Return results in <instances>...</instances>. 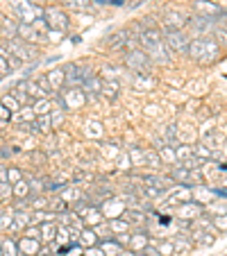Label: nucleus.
Returning a JSON list of instances; mask_svg holds the SVG:
<instances>
[{"mask_svg": "<svg viewBox=\"0 0 227 256\" xmlns=\"http://www.w3.org/2000/svg\"><path fill=\"white\" fill-rule=\"evenodd\" d=\"M12 118H14V113H12L10 109L5 107V104L0 102V125H7V123H12Z\"/></svg>", "mask_w": 227, "mask_h": 256, "instance_id": "52", "label": "nucleus"}, {"mask_svg": "<svg viewBox=\"0 0 227 256\" xmlns=\"http://www.w3.org/2000/svg\"><path fill=\"white\" fill-rule=\"evenodd\" d=\"M125 209H128V202H125L120 195H116V197H109V200H104L102 204H100V211H102V216H104V220H114V218H120L125 213Z\"/></svg>", "mask_w": 227, "mask_h": 256, "instance_id": "14", "label": "nucleus"}, {"mask_svg": "<svg viewBox=\"0 0 227 256\" xmlns=\"http://www.w3.org/2000/svg\"><path fill=\"white\" fill-rule=\"evenodd\" d=\"M222 54H225V50H222L212 36H200V39H191L186 57L200 66H212L222 59Z\"/></svg>", "mask_w": 227, "mask_h": 256, "instance_id": "2", "label": "nucleus"}, {"mask_svg": "<svg viewBox=\"0 0 227 256\" xmlns=\"http://www.w3.org/2000/svg\"><path fill=\"white\" fill-rule=\"evenodd\" d=\"M130 41H132L130 30H118V32H114V34L107 39V48L109 50H125Z\"/></svg>", "mask_w": 227, "mask_h": 256, "instance_id": "21", "label": "nucleus"}, {"mask_svg": "<svg viewBox=\"0 0 227 256\" xmlns=\"http://www.w3.org/2000/svg\"><path fill=\"white\" fill-rule=\"evenodd\" d=\"M212 39L216 41L222 50H227V23L225 20L216 18V27H214V32H212Z\"/></svg>", "mask_w": 227, "mask_h": 256, "instance_id": "28", "label": "nucleus"}, {"mask_svg": "<svg viewBox=\"0 0 227 256\" xmlns=\"http://www.w3.org/2000/svg\"><path fill=\"white\" fill-rule=\"evenodd\" d=\"M94 5V0H66V7H70L73 11H91Z\"/></svg>", "mask_w": 227, "mask_h": 256, "instance_id": "42", "label": "nucleus"}, {"mask_svg": "<svg viewBox=\"0 0 227 256\" xmlns=\"http://www.w3.org/2000/svg\"><path fill=\"white\" fill-rule=\"evenodd\" d=\"M12 9H14L18 23L25 25H32L39 18H44V9L39 5H34V2H30V0H12Z\"/></svg>", "mask_w": 227, "mask_h": 256, "instance_id": "5", "label": "nucleus"}, {"mask_svg": "<svg viewBox=\"0 0 227 256\" xmlns=\"http://www.w3.org/2000/svg\"><path fill=\"white\" fill-rule=\"evenodd\" d=\"M173 150H175V157H178V163L193 157V145H175Z\"/></svg>", "mask_w": 227, "mask_h": 256, "instance_id": "47", "label": "nucleus"}, {"mask_svg": "<svg viewBox=\"0 0 227 256\" xmlns=\"http://www.w3.org/2000/svg\"><path fill=\"white\" fill-rule=\"evenodd\" d=\"M116 256H136V254H134L132 250H128V247H125V250L120 252V254H116Z\"/></svg>", "mask_w": 227, "mask_h": 256, "instance_id": "60", "label": "nucleus"}, {"mask_svg": "<svg viewBox=\"0 0 227 256\" xmlns=\"http://www.w3.org/2000/svg\"><path fill=\"white\" fill-rule=\"evenodd\" d=\"M18 36V20L2 18V41H10Z\"/></svg>", "mask_w": 227, "mask_h": 256, "instance_id": "34", "label": "nucleus"}, {"mask_svg": "<svg viewBox=\"0 0 227 256\" xmlns=\"http://www.w3.org/2000/svg\"><path fill=\"white\" fill-rule=\"evenodd\" d=\"M102 82H104V79L100 77V75H96V73H91V75H86V77H84V82H82V91L86 93V102H89V100H96V98L100 95Z\"/></svg>", "mask_w": 227, "mask_h": 256, "instance_id": "16", "label": "nucleus"}, {"mask_svg": "<svg viewBox=\"0 0 227 256\" xmlns=\"http://www.w3.org/2000/svg\"><path fill=\"white\" fill-rule=\"evenodd\" d=\"M164 34V43L168 45L170 54H186L188 45H191V34L186 30H162Z\"/></svg>", "mask_w": 227, "mask_h": 256, "instance_id": "4", "label": "nucleus"}, {"mask_svg": "<svg viewBox=\"0 0 227 256\" xmlns=\"http://www.w3.org/2000/svg\"><path fill=\"white\" fill-rule=\"evenodd\" d=\"M10 93L14 95L16 100H18V104H20V107H25V104H30V102H32V98H30V95H28V91H25V77L16 82V86L10 91Z\"/></svg>", "mask_w": 227, "mask_h": 256, "instance_id": "32", "label": "nucleus"}, {"mask_svg": "<svg viewBox=\"0 0 227 256\" xmlns=\"http://www.w3.org/2000/svg\"><path fill=\"white\" fill-rule=\"evenodd\" d=\"M48 211H52L54 216H60V213L68 211V204H66L60 195H54V197H50L48 200Z\"/></svg>", "mask_w": 227, "mask_h": 256, "instance_id": "41", "label": "nucleus"}, {"mask_svg": "<svg viewBox=\"0 0 227 256\" xmlns=\"http://www.w3.org/2000/svg\"><path fill=\"white\" fill-rule=\"evenodd\" d=\"M32 111L36 113V116H46V113L52 111V100L50 98H39L32 102Z\"/></svg>", "mask_w": 227, "mask_h": 256, "instance_id": "39", "label": "nucleus"}, {"mask_svg": "<svg viewBox=\"0 0 227 256\" xmlns=\"http://www.w3.org/2000/svg\"><path fill=\"white\" fill-rule=\"evenodd\" d=\"M188 16L182 14L180 9H168L162 14V25L159 30H186Z\"/></svg>", "mask_w": 227, "mask_h": 256, "instance_id": "12", "label": "nucleus"}, {"mask_svg": "<svg viewBox=\"0 0 227 256\" xmlns=\"http://www.w3.org/2000/svg\"><path fill=\"white\" fill-rule=\"evenodd\" d=\"M162 157H159L157 150L152 148H146V163L144 168H148V170H152V173H162Z\"/></svg>", "mask_w": 227, "mask_h": 256, "instance_id": "27", "label": "nucleus"}, {"mask_svg": "<svg viewBox=\"0 0 227 256\" xmlns=\"http://www.w3.org/2000/svg\"><path fill=\"white\" fill-rule=\"evenodd\" d=\"M62 36H64L62 32H54V30H50V27L46 30V41H54V43H57V41H62Z\"/></svg>", "mask_w": 227, "mask_h": 256, "instance_id": "54", "label": "nucleus"}, {"mask_svg": "<svg viewBox=\"0 0 227 256\" xmlns=\"http://www.w3.org/2000/svg\"><path fill=\"white\" fill-rule=\"evenodd\" d=\"M159 157H162V163H168V166H175L178 163V157H175V150L170 145H164V148L157 150Z\"/></svg>", "mask_w": 227, "mask_h": 256, "instance_id": "43", "label": "nucleus"}, {"mask_svg": "<svg viewBox=\"0 0 227 256\" xmlns=\"http://www.w3.org/2000/svg\"><path fill=\"white\" fill-rule=\"evenodd\" d=\"M16 39L25 41V43H34V45H36V41H44L46 36L41 34L39 30H36L34 25H25V23H18V36H16Z\"/></svg>", "mask_w": 227, "mask_h": 256, "instance_id": "20", "label": "nucleus"}, {"mask_svg": "<svg viewBox=\"0 0 227 256\" xmlns=\"http://www.w3.org/2000/svg\"><path fill=\"white\" fill-rule=\"evenodd\" d=\"M141 254H144V256H162V254H159V252H157V247L152 245V243H150V245L146 247V250L141 252Z\"/></svg>", "mask_w": 227, "mask_h": 256, "instance_id": "56", "label": "nucleus"}, {"mask_svg": "<svg viewBox=\"0 0 227 256\" xmlns=\"http://www.w3.org/2000/svg\"><path fill=\"white\" fill-rule=\"evenodd\" d=\"M109 232H112V236H120V234L132 232V227H130L123 218H114V220H109Z\"/></svg>", "mask_w": 227, "mask_h": 256, "instance_id": "37", "label": "nucleus"}, {"mask_svg": "<svg viewBox=\"0 0 227 256\" xmlns=\"http://www.w3.org/2000/svg\"><path fill=\"white\" fill-rule=\"evenodd\" d=\"M41 243L44 245H50L57 238V222H41Z\"/></svg>", "mask_w": 227, "mask_h": 256, "instance_id": "30", "label": "nucleus"}, {"mask_svg": "<svg viewBox=\"0 0 227 256\" xmlns=\"http://www.w3.org/2000/svg\"><path fill=\"white\" fill-rule=\"evenodd\" d=\"M46 77H48V84H50V89H52V93H60V91L66 86V77H64V70L62 68L48 70Z\"/></svg>", "mask_w": 227, "mask_h": 256, "instance_id": "25", "label": "nucleus"}, {"mask_svg": "<svg viewBox=\"0 0 227 256\" xmlns=\"http://www.w3.org/2000/svg\"><path fill=\"white\" fill-rule=\"evenodd\" d=\"M212 229L214 234H227V213H218V216H212Z\"/></svg>", "mask_w": 227, "mask_h": 256, "instance_id": "40", "label": "nucleus"}, {"mask_svg": "<svg viewBox=\"0 0 227 256\" xmlns=\"http://www.w3.org/2000/svg\"><path fill=\"white\" fill-rule=\"evenodd\" d=\"M0 73H2V75L12 73V70H10V64H7V59H5V57H0Z\"/></svg>", "mask_w": 227, "mask_h": 256, "instance_id": "58", "label": "nucleus"}, {"mask_svg": "<svg viewBox=\"0 0 227 256\" xmlns=\"http://www.w3.org/2000/svg\"><path fill=\"white\" fill-rule=\"evenodd\" d=\"M96 5H116V7H120L123 5V0H94Z\"/></svg>", "mask_w": 227, "mask_h": 256, "instance_id": "57", "label": "nucleus"}, {"mask_svg": "<svg viewBox=\"0 0 227 256\" xmlns=\"http://www.w3.org/2000/svg\"><path fill=\"white\" fill-rule=\"evenodd\" d=\"M214 27H216V18H200V16H188L186 32L191 39H200V36H212Z\"/></svg>", "mask_w": 227, "mask_h": 256, "instance_id": "8", "label": "nucleus"}, {"mask_svg": "<svg viewBox=\"0 0 227 256\" xmlns=\"http://www.w3.org/2000/svg\"><path fill=\"white\" fill-rule=\"evenodd\" d=\"M116 168H118V170H128V173L132 170V161H130L128 150H123V152L116 157Z\"/></svg>", "mask_w": 227, "mask_h": 256, "instance_id": "48", "label": "nucleus"}, {"mask_svg": "<svg viewBox=\"0 0 227 256\" xmlns=\"http://www.w3.org/2000/svg\"><path fill=\"white\" fill-rule=\"evenodd\" d=\"M84 129H86V136L91 138H102V125L98 123V120H89V123L84 125Z\"/></svg>", "mask_w": 227, "mask_h": 256, "instance_id": "45", "label": "nucleus"}, {"mask_svg": "<svg viewBox=\"0 0 227 256\" xmlns=\"http://www.w3.org/2000/svg\"><path fill=\"white\" fill-rule=\"evenodd\" d=\"M34 82L39 84V89L44 91V93L48 95V98H52V89H50V84H48V77H46V73H44V75H36Z\"/></svg>", "mask_w": 227, "mask_h": 256, "instance_id": "50", "label": "nucleus"}, {"mask_svg": "<svg viewBox=\"0 0 227 256\" xmlns=\"http://www.w3.org/2000/svg\"><path fill=\"white\" fill-rule=\"evenodd\" d=\"M84 195H86V193H84L80 186H75V184H68V186H66L64 191L60 193V197H62V200H64L66 204H68V209L73 207L75 202H80V200H82Z\"/></svg>", "mask_w": 227, "mask_h": 256, "instance_id": "23", "label": "nucleus"}, {"mask_svg": "<svg viewBox=\"0 0 227 256\" xmlns=\"http://www.w3.org/2000/svg\"><path fill=\"white\" fill-rule=\"evenodd\" d=\"M157 86V79L152 73H134L132 75V89L134 91H152Z\"/></svg>", "mask_w": 227, "mask_h": 256, "instance_id": "19", "label": "nucleus"}, {"mask_svg": "<svg viewBox=\"0 0 227 256\" xmlns=\"http://www.w3.org/2000/svg\"><path fill=\"white\" fill-rule=\"evenodd\" d=\"M148 245H150L148 229H132V232H130V245H128V250H132L134 254H138V252H144Z\"/></svg>", "mask_w": 227, "mask_h": 256, "instance_id": "15", "label": "nucleus"}, {"mask_svg": "<svg viewBox=\"0 0 227 256\" xmlns=\"http://www.w3.org/2000/svg\"><path fill=\"white\" fill-rule=\"evenodd\" d=\"M20 179H25V173L18 166H7V184H18Z\"/></svg>", "mask_w": 227, "mask_h": 256, "instance_id": "46", "label": "nucleus"}, {"mask_svg": "<svg viewBox=\"0 0 227 256\" xmlns=\"http://www.w3.org/2000/svg\"><path fill=\"white\" fill-rule=\"evenodd\" d=\"M78 245H82L84 250H89V247H98L100 238H98V234H96V229H91V227H82Z\"/></svg>", "mask_w": 227, "mask_h": 256, "instance_id": "26", "label": "nucleus"}, {"mask_svg": "<svg viewBox=\"0 0 227 256\" xmlns=\"http://www.w3.org/2000/svg\"><path fill=\"white\" fill-rule=\"evenodd\" d=\"M0 182H7V166L0 163Z\"/></svg>", "mask_w": 227, "mask_h": 256, "instance_id": "59", "label": "nucleus"}, {"mask_svg": "<svg viewBox=\"0 0 227 256\" xmlns=\"http://www.w3.org/2000/svg\"><path fill=\"white\" fill-rule=\"evenodd\" d=\"M98 247L104 252V256H116V254H120V252L125 250V247L118 245V243L114 241V238H104V241H100Z\"/></svg>", "mask_w": 227, "mask_h": 256, "instance_id": "36", "label": "nucleus"}, {"mask_svg": "<svg viewBox=\"0 0 227 256\" xmlns=\"http://www.w3.org/2000/svg\"><path fill=\"white\" fill-rule=\"evenodd\" d=\"M136 43H138V48L152 59L154 66H170L173 64V54H170L168 45L164 43V34L159 27H154V30H144V34L136 39Z\"/></svg>", "mask_w": 227, "mask_h": 256, "instance_id": "1", "label": "nucleus"}, {"mask_svg": "<svg viewBox=\"0 0 227 256\" xmlns=\"http://www.w3.org/2000/svg\"><path fill=\"white\" fill-rule=\"evenodd\" d=\"M125 66H128L132 73H152V68H154V64H152V59H150L148 54L144 52V50L138 48H132V50H125Z\"/></svg>", "mask_w": 227, "mask_h": 256, "instance_id": "6", "label": "nucleus"}, {"mask_svg": "<svg viewBox=\"0 0 227 256\" xmlns=\"http://www.w3.org/2000/svg\"><path fill=\"white\" fill-rule=\"evenodd\" d=\"M80 220H82L84 227H91V229H96L98 225H102V222H104V216H102V211H100V207H89L86 211H84V216L80 218Z\"/></svg>", "mask_w": 227, "mask_h": 256, "instance_id": "22", "label": "nucleus"}, {"mask_svg": "<svg viewBox=\"0 0 227 256\" xmlns=\"http://www.w3.org/2000/svg\"><path fill=\"white\" fill-rule=\"evenodd\" d=\"M0 77H2V75H0Z\"/></svg>", "mask_w": 227, "mask_h": 256, "instance_id": "62", "label": "nucleus"}, {"mask_svg": "<svg viewBox=\"0 0 227 256\" xmlns=\"http://www.w3.org/2000/svg\"><path fill=\"white\" fill-rule=\"evenodd\" d=\"M12 197L14 200H28L30 197V184H28V179H20L18 184H12Z\"/></svg>", "mask_w": 227, "mask_h": 256, "instance_id": "35", "label": "nucleus"}, {"mask_svg": "<svg viewBox=\"0 0 227 256\" xmlns=\"http://www.w3.org/2000/svg\"><path fill=\"white\" fill-rule=\"evenodd\" d=\"M0 256H18V245H16V238L5 236L0 241Z\"/></svg>", "mask_w": 227, "mask_h": 256, "instance_id": "33", "label": "nucleus"}, {"mask_svg": "<svg viewBox=\"0 0 227 256\" xmlns=\"http://www.w3.org/2000/svg\"><path fill=\"white\" fill-rule=\"evenodd\" d=\"M12 197V184L0 182V200H10Z\"/></svg>", "mask_w": 227, "mask_h": 256, "instance_id": "53", "label": "nucleus"}, {"mask_svg": "<svg viewBox=\"0 0 227 256\" xmlns=\"http://www.w3.org/2000/svg\"><path fill=\"white\" fill-rule=\"evenodd\" d=\"M128 154H130V161H132V168H144V163H146V148H141V145H130Z\"/></svg>", "mask_w": 227, "mask_h": 256, "instance_id": "31", "label": "nucleus"}, {"mask_svg": "<svg viewBox=\"0 0 227 256\" xmlns=\"http://www.w3.org/2000/svg\"><path fill=\"white\" fill-rule=\"evenodd\" d=\"M0 102L5 104V107L10 109L12 113H18L20 104H18V100H16V98H14V95H12V93H5V95H2V98H0Z\"/></svg>", "mask_w": 227, "mask_h": 256, "instance_id": "49", "label": "nucleus"}, {"mask_svg": "<svg viewBox=\"0 0 227 256\" xmlns=\"http://www.w3.org/2000/svg\"><path fill=\"white\" fill-rule=\"evenodd\" d=\"M44 20L50 30H54V32H62V34H64V32L68 30V14H66L64 9H60V7H48V9H44Z\"/></svg>", "mask_w": 227, "mask_h": 256, "instance_id": "9", "label": "nucleus"}, {"mask_svg": "<svg viewBox=\"0 0 227 256\" xmlns=\"http://www.w3.org/2000/svg\"><path fill=\"white\" fill-rule=\"evenodd\" d=\"M36 256H41V254H36Z\"/></svg>", "mask_w": 227, "mask_h": 256, "instance_id": "61", "label": "nucleus"}, {"mask_svg": "<svg viewBox=\"0 0 227 256\" xmlns=\"http://www.w3.org/2000/svg\"><path fill=\"white\" fill-rule=\"evenodd\" d=\"M16 245H18V256H36L41 250V245L44 243L36 241V238H28V236H20L18 241H16Z\"/></svg>", "mask_w": 227, "mask_h": 256, "instance_id": "17", "label": "nucleus"}, {"mask_svg": "<svg viewBox=\"0 0 227 256\" xmlns=\"http://www.w3.org/2000/svg\"><path fill=\"white\" fill-rule=\"evenodd\" d=\"M62 70H64V77H66V86H82L84 77L94 73L89 66H86V64H80V61L64 64V66H62Z\"/></svg>", "mask_w": 227, "mask_h": 256, "instance_id": "7", "label": "nucleus"}, {"mask_svg": "<svg viewBox=\"0 0 227 256\" xmlns=\"http://www.w3.org/2000/svg\"><path fill=\"white\" fill-rule=\"evenodd\" d=\"M23 236L28 238H36V241H41V227L39 225H30L23 229Z\"/></svg>", "mask_w": 227, "mask_h": 256, "instance_id": "51", "label": "nucleus"}, {"mask_svg": "<svg viewBox=\"0 0 227 256\" xmlns=\"http://www.w3.org/2000/svg\"><path fill=\"white\" fill-rule=\"evenodd\" d=\"M54 104L64 111H78L86 104V93L82 86H64L60 93H54Z\"/></svg>", "mask_w": 227, "mask_h": 256, "instance_id": "3", "label": "nucleus"}, {"mask_svg": "<svg viewBox=\"0 0 227 256\" xmlns=\"http://www.w3.org/2000/svg\"><path fill=\"white\" fill-rule=\"evenodd\" d=\"M118 91H120L118 79H104L102 89H100V95H102V98H107V100H116V98H118Z\"/></svg>", "mask_w": 227, "mask_h": 256, "instance_id": "29", "label": "nucleus"}, {"mask_svg": "<svg viewBox=\"0 0 227 256\" xmlns=\"http://www.w3.org/2000/svg\"><path fill=\"white\" fill-rule=\"evenodd\" d=\"M191 241H193V245H200V247H212V245H216V234L214 232H209V229H191Z\"/></svg>", "mask_w": 227, "mask_h": 256, "instance_id": "18", "label": "nucleus"}, {"mask_svg": "<svg viewBox=\"0 0 227 256\" xmlns=\"http://www.w3.org/2000/svg\"><path fill=\"white\" fill-rule=\"evenodd\" d=\"M207 211V209L202 207L200 202H184V204H180V207H175L173 209V218L175 220H186V222H191L193 225V220H198V218L202 216V213Z\"/></svg>", "mask_w": 227, "mask_h": 256, "instance_id": "11", "label": "nucleus"}, {"mask_svg": "<svg viewBox=\"0 0 227 256\" xmlns=\"http://www.w3.org/2000/svg\"><path fill=\"white\" fill-rule=\"evenodd\" d=\"M84 256H104V252L100 247H89V250H84Z\"/></svg>", "mask_w": 227, "mask_h": 256, "instance_id": "55", "label": "nucleus"}, {"mask_svg": "<svg viewBox=\"0 0 227 256\" xmlns=\"http://www.w3.org/2000/svg\"><path fill=\"white\" fill-rule=\"evenodd\" d=\"M150 243L157 247V252L162 256H175V245H173V241H170V238H164V241H152V236H150Z\"/></svg>", "mask_w": 227, "mask_h": 256, "instance_id": "38", "label": "nucleus"}, {"mask_svg": "<svg viewBox=\"0 0 227 256\" xmlns=\"http://www.w3.org/2000/svg\"><path fill=\"white\" fill-rule=\"evenodd\" d=\"M191 186H182V184H173V186L166 191V195H164V202H166V207L175 209L180 207V204L184 202H191Z\"/></svg>", "mask_w": 227, "mask_h": 256, "instance_id": "10", "label": "nucleus"}, {"mask_svg": "<svg viewBox=\"0 0 227 256\" xmlns=\"http://www.w3.org/2000/svg\"><path fill=\"white\" fill-rule=\"evenodd\" d=\"M64 109H60V107H54V102H52V111H50V120H52V129H60L62 125H64Z\"/></svg>", "mask_w": 227, "mask_h": 256, "instance_id": "44", "label": "nucleus"}, {"mask_svg": "<svg viewBox=\"0 0 227 256\" xmlns=\"http://www.w3.org/2000/svg\"><path fill=\"white\" fill-rule=\"evenodd\" d=\"M50 132H52V120H50V113H46V116H36V118L32 120V132L30 134H41V136H48Z\"/></svg>", "mask_w": 227, "mask_h": 256, "instance_id": "24", "label": "nucleus"}, {"mask_svg": "<svg viewBox=\"0 0 227 256\" xmlns=\"http://www.w3.org/2000/svg\"><path fill=\"white\" fill-rule=\"evenodd\" d=\"M193 16H200V18H218L222 11V5L214 2V0H193Z\"/></svg>", "mask_w": 227, "mask_h": 256, "instance_id": "13", "label": "nucleus"}]
</instances>
